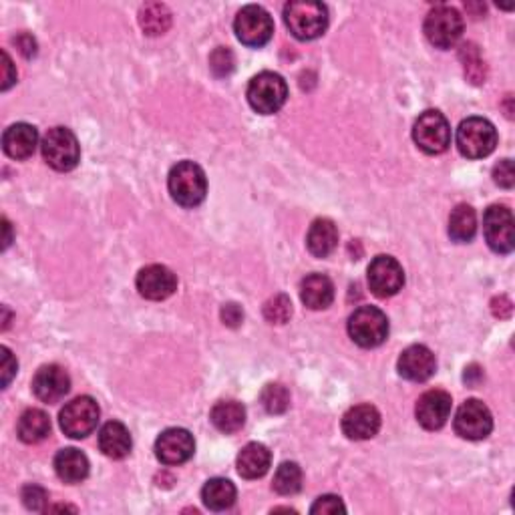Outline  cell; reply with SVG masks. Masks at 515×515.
<instances>
[{"mask_svg": "<svg viewBox=\"0 0 515 515\" xmlns=\"http://www.w3.org/2000/svg\"><path fill=\"white\" fill-rule=\"evenodd\" d=\"M284 23L298 41H314L329 29V8L314 0H294L284 6Z\"/></svg>", "mask_w": 515, "mask_h": 515, "instance_id": "6da1fadb", "label": "cell"}, {"mask_svg": "<svg viewBox=\"0 0 515 515\" xmlns=\"http://www.w3.org/2000/svg\"><path fill=\"white\" fill-rule=\"evenodd\" d=\"M167 187H170L173 202L180 203L182 208H198L208 193V180L198 163L180 162L172 167Z\"/></svg>", "mask_w": 515, "mask_h": 515, "instance_id": "7a4b0ae2", "label": "cell"}, {"mask_svg": "<svg viewBox=\"0 0 515 515\" xmlns=\"http://www.w3.org/2000/svg\"><path fill=\"white\" fill-rule=\"evenodd\" d=\"M248 103L250 107L262 115L278 114L288 99V85L278 73L262 71L248 85Z\"/></svg>", "mask_w": 515, "mask_h": 515, "instance_id": "3957f363", "label": "cell"}, {"mask_svg": "<svg viewBox=\"0 0 515 515\" xmlns=\"http://www.w3.org/2000/svg\"><path fill=\"white\" fill-rule=\"evenodd\" d=\"M498 145V129L483 117H470L461 121L457 129V147L467 159H483L493 154Z\"/></svg>", "mask_w": 515, "mask_h": 515, "instance_id": "277c9868", "label": "cell"}, {"mask_svg": "<svg viewBox=\"0 0 515 515\" xmlns=\"http://www.w3.org/2000/svg\"><path fill=\"white\" fill-rule=\"evenodd\" d=\"M41 149L45 162L49 163L53 170L71 172L79 165L81 145L73 131L67 127H53L46 131Z\"/></svg>", "mask_w": 515, "mask_h": 515, "instance_id": "5b68a950", "label": "cell"}, {"mask_svg": "<svg viewBox=\"0 0 515 515\" xmlns=\"http://www.w3.org/2000/svg\"><path fill=\"white\" fill-rule=\"evenodd\" d=\"M349 334L362 349H377L389 336V318L377 306H361L349 318Z\"/></svg>", "mask_w": 515, "mask_h": 515, "instance_id": "8992f818", "label": "cell"}, {"mask_svg": "<svg viewBox=\"0 0 515 515\" xmlns=\"http://www.w3.org/2000/svg\"><path fill=\"white\" fill-rule=\"evenodd\" d=\"M423 31L427 41L437 49H451L463 35V16L453 6L439 5L427 15Z\"/></svg>", "mask_w": 515, "mask_h": 515, "instance_id": "52a82bcc", "label": "cell"}, {"mask_svg": "<svg viewBox=\"0 0 515 515\" xmlns=\"http://www.w3.org/2000/svg\"><path fill=\"white\" fill-rule=\"evenodd\" d=\"M233 31H236L238 41L246 46L260 49L270 43L274 35V21L266 8L258 5L243 6L233 21Z\"/></svg>", "mask_w": 515, "mask_h": 515, "instance_id": "ba28073f", "label": "cell"}, {"mask_svg": "<svg viewBox=\"0 0 515 515\" xmlns=\"http://www.w3.org/2000/svg\"><path fill=\"white\" fill-rule=\"evenodd\" d=\"M413 139L421 152L427 155L445 154L451 145V127L443 114L439 111H425L413 125Z\"/></svg>", "mask_w": 515, "mask_h": 515, "instance_id": "9c48e42d", "label": "cell"}, {"mask_svg": "<svg viewBox=\"0 0 515 515\" xmlns=\"http://www.w3.org/2000/svg\"><path fill=\"white\" fill-rule=\"evenodd\" d=\"M483 233L495 254H511L515 248L513 213L508 205H490L483 213Z\"/></svg>", "mask_w": 515, "mask_h": 515, "instance_id": "30bf717a", "label": "cell"}, {"mask_svg": "<svg viewBox=\"0 0 515 515\" xmlns=\"http://www.w3.org/2000/svg\"><path fill=\"white\" fill-rule=\"evenodd\" d=\"M59 423L64 435L71 439H85L97 429L99 405L91 397H77L63 407Z\"/></svg>", "mask_w": 515, "mask_h": 515, "instance_id": "8fae6325", "label": "cell"}, {"mask_svg": "<svg viewBox=\"0 0 515 515\" xmlns=\"http://www.w3.org/2000/svg\"><path fill=\"white\" fill-rule=\"evenodd\" d=\"M453 427L455 433L461 439H467V441H481V439L490 437L493 429L491 411L487 409L483 401H465L457 411Z\"/></svg>", "mask_w": 515, "mask_h": 515, "instance_id": "7c38bea8", "label": "cell"}, {"mask_svg": "<svg viewBox=\"0 0 515 515\" xmlns=\"http://www.w3.org/2000/svg\"><path fill=\"white\" fill-rule=\"evenodd\" d=\"M369 288L374 296H395L405 286V270L392 256H377L367 270Z\"/></svg>", "mask_w": 515, "mask_h": 515, "instance_id": "4fadbf2b", "label": "cell"}, {"mask_svg": "<svg viewBox=\"0 0 515 515\" xmlns=\"http://www.w3.org/2000/svg\"><path fill=\"white\" fill-rule=\"evenodd\" d=\"M195 451L193 435L187 429H165L155 441V457L163 465H182L190 461Z\"/></svg>", "mask_w": 515, "mask_h": 515, "instance_id": "5bb4252c", "label": "cell"}, {"mask_svg": "<svg viewBox=\"0 0 515 515\" xmlns=\"http://www.w3.org/2000/svg\"><path fill=\"white\" fill-rule=\"evenodd\" d=\"M453 399L445 391H427L419 397L417 407H415V417L419 421V425L427 431H437L441 429L449 415H451Z\"/></svg>", "mask_w": 515, "mask_h": 515, "instance_id": "9a60e30c", "label": "cell"}, {"mask_svg": "<svg viewBox=\"0 0 515 515\" xmlns=\"http://www.w3.org/2000/svg\"><path fill=\"white\" fill-rule=\"evenodd\" d=\"M135 286L139 290V294L147 301H165L170 298L177 290V278L170 268H165L162 264H152L139 270V274L135 278Z\"/></svg>", "mask_w": 515, "mask_h": 515, "instance_id": "2e32d148", "label": "cell"}, {"mask_svg": "<svg viewBox=\"0 0 515 515\" xmlns=\"http://www.w3.org/2000/svg\"><path fill=\"white\" fill-rule=\"evenodd\" d=\"M397 371L402 379L411 382H425L433 377L437 371L435 354L423 344H413L402 351L397 362Z\"/></svg>", "mask_w": 515, "mask_h": 515, "instance_id": "e0dca14e", "label": "cell"}, {"mask_svg": "<svg viewBox=\"0 0 515 515\" xmlns=\"http://www.w3.org/2000/svg\"><path fill=\"white\" fill-rule=\"evenodd\" d=\"M71 391L67 371L59 364H45L33 379L35 397L43 402H59Z\"/></svg>", "mask_w": 515, "mask_h": 515, "instance_id": "ac0fdd59", "label": "cell"}, {"mask_svg": "<svg viewBox=\"0 0 515 515\" xmlns=\"http://www.w3.org/2000/svg\"><path fill=\"white\" fill-rule=\"evenodd\" d=\"M381 413L372 405H357L342 417V433L352 441H367L379 433Z\"/></svg>", "mask_w": 515, "mask_h": 515, "instance_id": "d6986e66", "label": "cell"}, {"mask_svg": "<svg viewBox=\"0 0 515 515\" xmlns=\"http://www.w3.org/2000/svg\"><path fill=\"white\" fill-rule=\"evenodd\" d=\"M39 145V131L29 124H15L3 134V149L11 159H29Z\"/></svg>", "mask_w": 515, "mask_h": 515, "instance_id": "ffe728a7", "label": "cell"}, {"mask_svg": "<svg viewBox=\"0 0 515 515\" xmlns=\"http://www.w3.org/2000/svg\"><path fill=\"white\" fill-rule=\"evenodd\" d=\"M270 465H272V453L262 443H248L236 459L238 473L243 480H260L268 473Z\"/></svg>", "mask_w": 515, "mask_h": 515, "instance_id": "44dd1931", "label": "cell"}, {"mask_svg": "<svg viewBox=\"0 0 515 515\" xmlns=\"http://www.w3.org/2000/svg\"><path fill=\"white\" fill-rule=\"evenodd\" d=\"M306 246L314 258L331 256L336 246H339V230H336V223L329 218L314 220L311 230H308Z\"/></svg>", "mask_w": 515, "mask_h": 515, "instance_id": "7402d4cb", "label": "cell"}, {"mask_svg": "<svg viewBox=\"0 0 515 515\" xmlns=\"http://www.w3.org/2000/svg\"><path fill=\"white\" fill-rule=\"evenodd\" d=\"M131 433L119 421H109L99 431V449L109 459H124L131 451Z\"/></svg>", "mask_w": 515, "mask_h": 515, "instance_id": "603a6c76", "label": "cell"}, {"mask_svg": "<svg viewBox=\"0 0 515 515\" xmlns=\"http://www.w3.org/2000/svg\"><path fill=\"white\" fill-rule=\"evenodd\" d=\"M301 298L311 311H324L334 301V284L329 276L311 274L302 280Z\"/></svg>", "mask_w": 515, "mask_h": 515, "instance_id": "cb8c5ba5", "label": "cell"}, {"mask_svg": "<svg viewBox=\"0 0 515 515\" xmlns=\"http://www.w3.org/2000/svg\"><path fill=\"white\" fill-rule=\"evenodd\" d=\"M54 471L64 483H81L89 475V459L79 449H63L54 457Z\"/></svg>", "mask_w": 515, "mask_h": 515, "instance_id": "d4e9b609", "label": "cell"}, {"mask_svg": "<svg viewBox=\"0 0 515 515\" xmlns=\"http://www.w3.org/2000/svg\"><path fill=\"white\" fill-rule=\"evenodd\" d=\"M49 433H51V419L41 409L25 411L21 419H18L16 435L26 445L41 443L43 439L49 437Z\"/></svg>", "mask_w": 515, "mask_h": 515, "instance_id": "484cf974", "label": "cell"}, {"mask_svg": "<svg viewBox=\"0 0 515 515\" xmlns=\"http://www.w3.org/2000/svg\"><path fill=\"white\" fill-rule=\"evenodd\" d=\"M202 501L212 511H226L236 503V485L223 477H213L203 485Z\"/></svg>", "mask_w": 515, "mask_h": 515, "instance_id": "4316f807", "label": "cell"}, {"mask_svg": "<svg viewBox=\"0 0 515 515\" xmlns=\"http://www.w3.org/2000/svg\"><path fill=\"white\" fill-rule=\"evenodd\" d=\"M210 419L215 429L226 435H232L246 423V409H243V405L238 401H220L218 405L212 409Z\"/></svg>", "mask_w": 515, "mask_h": 515, "instance_id": "83f0119b", "label": "cell"}, {"mask_svg": "<svg viewBox=\"0 0 515 515\" xmlns=\"http://www.w3.org/2000/svg\"><path fill=\"white\" fill-rule=\"evenodd\" d=\"M477 232V215L471 205L459 203L449 215V236L453 242L467 243L475 238Z\"/></svg>", "mask_w": 515, "mask_h": 515, "instance_id": "f1b7e54d", "label": "cell"}, {"mask_svg": "<svg viewBox=\"0 0 515 515\" xmlns=\"http://www.w3.org/2000/svg\"><path fill=\"white\" fill-rule=\"evenodd\" d=\"M139 26L147 36H159L170 31L172 13L165 5L149 3L139 11Z\"/></svg>", "mask_w": 515, "mask_h": 515, "instance_id": "f546056e", "label": "cell"}, {"mask_svg": "<svg viewBox=\"0 0 515 515\" xmlns=\"http://www.w3.org/2000/svg\"><path fill=\"white\" fill-rule=\"evenodd\" d=\"M274 491L280 495H294L302 490V470L294 461H284L274 473Z\"/></svg>", "mask_w": 515, "mask_h": 515, "instance_id": "4dcf8cb0", "label": "cell"}, {"mask_svg": "<svg viewBox=\"0 0 515 515\" xmlns=\"http://www.w3.org/2000/svg\"><path fill=\"white\" fill-rule=\"evenodd\" d=\"M260 401H262V407L266 409V413L282 415L290 407V392L284 385L272 382V385H266L264 391H262Z\"/></svg>", "mask_w": 515, "mask_h": 515, "instance_id": "1f68e13d", "label": "cell"}, {"mask_svg": "<svg viewBox=\"0 0 515 515\" xmlns=\"http://www.w3.org/2000/svg\"><path fill=\"white\" fill-rule=\"evenodd\" d=\"M292 316V302L286 294H276L264 304V318L270 324H286Z\"/></svg>", "mask_w": 515, "mask_h": 515, "instance_id": "d6a6232c", "label": "cell"}, {"mask_svg": "<svg viewBox=\"0 0 515 515\" xmlns=\"http://www.w3.org/2000/svg\"><path fill=\"white\" fill-rule=\"evenodd\" d=\"M461 59L465 61V74L473 83H481L485 79V67L483 61L480 59V53L473 45H463L461 46Z\"/></svg>", "mask_w": 515, "mask_h": 515, "instance_id": "836d02e7", "label": "cell"}, {"mask_svg": "<svg viewBox=\"0 0 515 515\" xmlns=\"http://www.w3.org/2000/svg\"><path fill=\"white\" fill-rule=\"evenodd\" d=\"M210 69L213 71L215 77H228V74L233 71V54L220 46L215 49L210 57Z\"/></svg>", "mask_w": 515, "mask_h": 515, "instance_id": "e575fe53", "label": "cell"}, {"mask_svg": "<svg viewBox=\"0 0 515 515\" xmlns=\"http://www.w3.org/2000/svg\"><path fill=\"white\" fill-rule=\"evenodd\" d=\"M49 501V495L39 485H26L23 490V503L26 510L41 511L45 510V503Z\"/></svg>", "mask_w": 515, "mask_h": 515, "instance_id": "d590c367", "label": "cell"}, {"mask_svg": "<svg viewBox=\"0 0 515 515\" xmlns=\"http://www.w3.org/2000/svg\"><path fill=\"white\" fill-rule=\"evenodd\" d=\"M493 182L505 190H511L515 183V170L511 159H501V162L493 167Z\"/></svg>", "mask_w": 515, "mask_h": 515, "instance_id": "8d00e7d4", "label": "cell"}, {"mask_svg": "<svg viewBox=\"0 0 515 515\" xmlns=\"http://www.w3.org/2000/svg\"><path fill=\"white\" fill-rule=\"evenodd\" d=\"M344 511L346 508L339 495H322V498H318L311 508V513H324V515L326 513H344Z\"/></svg>", "mask_w": 515, "mask_h": 515, "instance_id": "74e56055", "label": "cell"}, {"mask_svg": "<svg viewBox=\"0 0 515 515\" xmlns=\"http://www.w3.org/2000/svg\"><path fill=\"white\" fill-rule=\"evenodd\" d=\"M0 352H3V389H6L8 385H11V381L16 374L18 364H16V359L13 357V352L8 351L6 346H3Z\"/></svg>", "mask_w": 515, "mask_h": 515, "instance_id": "f35d334b", "label": "cell"}, {"mask_svg": "<svg viewBox=\"0 0 515 515\" xmlns=\"http://www.w3.org/2000/svg\"><path fill=\"white\" fill-rule=\"evenodd\" d=\"M222 321H223V324L230 326V329H236V326H240L242 321H243V311L236 302L223 304V308H222Z\"/></svg>", "mask_w": 515, "mask_h": 515, "instance_id": "ab89813d", "label": "cell"}, {"mask_svg": "<svg viewBox=\"0 0 515 515\" xmlns=\"http://www.w3.org/2000/svg\"><path fill=\"white\" fill-rule=\"evenodd\" d=\"M15 43H16V46H18V49H21V53L25 54L26 59H31V57H35V54H36V41L33 39L31 35H26V33L18 35L16 39H15Z\"/></svg>", "mask_w": 515, "mask_h": 515, "instance_id": "60d3db41", "label": "cell"}, {"mask_svg": "<svg viewBox=\"0 0 515 515\" xmlns=\"http://www.w3.org/2000/svg\"><path fill=\"white\" fill-rule=\"evenodd\" d=\"M3 69H5V77H3V85H0V89L6 91L16 81V73H15V67H13V61H11V57H8L6 53H3Z\"/></svg>", "mask_w": 515, "mask_h": 515, "instance_id": "b9f144b4", "label": "cell"}, {"mask_svg": "<svg viewBox=\"0 0 515 515\" xmlns=\"http://www.w3.org/2000/svg\"><path fill=\"white\" fill-rule=\"evenodd\" d=\"M3 223H5V232H6L5 248H8V243H11V223H8V220H3Z\"/></svg>", "mask_w": 515, "mask_h": 515, "instance_id": "7bdbcfd3", "label": "cell"}]
</instances>
